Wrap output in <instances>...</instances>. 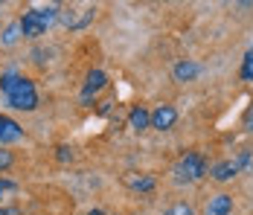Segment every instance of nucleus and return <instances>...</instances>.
<instances>
[{"mask_svg": "<svg viewBox=\"0 0 253 215\" xmlns=\"http://www.w3.org/2000/svg\"><path fill=\"white\" fill-rule=\"evenodd\" d=\"M242 122H245V131H253V105L245 111V120Z\"/></svg>", "mask_w": 253, "mask_h": 215, "instance_id": "obj_21", "label": "nucleus"}, {"mask_svg": "<svg viewBox=\"0 0 253 215\" xmlns=\"http://www.w3.org/2000/svg\"><path fill=\"white\" fill-rule=\"evenodd\" d=\"M177 125V108L175 105H157L152 111V128L154 131H172Z\"/></svg>", "mask_w": 253, "mask_h": 215, "instance_id": "obj_4", "label": "nucleus"}, {"mask_svg": "<svg viewBox=\"0 0 253 215\" xmlns=\"http://www.w3.org/2000/svg\"><path fill=\"white\" fill-rule=\"evenodd\" d=\"M239 79H242V82H253V49H251V52H245V58H242Z\"/></svg>", "mask_w": 253, "mask_h": 215, "instance_id": "obj_14", "label": "nucleus"}, {"mask_svg": "<svg viewBox=\"0 0 253 215\" xmlns=\"http://www.w3.org/2000/svg\"><path fill=\"white\" fill-rule=\"evenodd\" d=\"M239 172H242V169L236 166V160L227 157V160H215V163L210 166V177H212L215 183H230L233 177H239Z\"/></svg>", "mask_w": 253, "mask_h": 215, "instance_id": "obj_7", "label": "nucleus"}, {"mask_svg": "<svg viewBox=\"0 0 253 215\" xmlns=\"http://www.w3.org/2000/svg\"><path fill=\"white\" fill-rule=\"evenodd\" d=\"M12 166H15V154L9 148H0V172H9Z\"/></svg>", "mask_w": 253, "mask_h": 215, "instance_id": "obj_18", "label": "nucleus"}, {"mask_svg": "<svg viewBox=\"0 0 253 215\" xmlns=\"http://www.w3.org/2000/svg\"><path fill=\"white\" fill-rule=\"evenodd\" d=\"M21 140H24V128L12 117H0V148H6L12 143H21Z\"/></svg>", "mask_w": 253, "mask_h": 215, "instance_id": "obj_9", "label": "nucleus"}, {"mask_svg": "<svg viewBox=\"0 0 253 215\" xmlns=\"http://www.w3.org/2000/svg\"><path fill=\"white\" fill-rule=\"evenodd\" d=\"M128 128H131V131H137V134L149 131V128H152V111H149V108H143V105L131 108V114H128Z\"/></svg>", "mask_w": 253, "mask_h": 215, "instance_id": "obj_12", "label": "nucleus"}, {"mask_svg": "<svg viewBox=\"0 0 253 215\" xmlns=\"http://www.w3.org/2000/svg\"><path fill=\"white\" fill-rule=\"evenodd\" d=\"M55 160L58 163H73V148L70 145H58L55 148Z\"/></svg>", "mask_w": 253, "mask_h": 215, "instance_id": "obj_19", "label": "nucleus"}, {"mask_svg": "<svg viewBox=\"0 0 253 215\" xmlns=\"http://www.w3.org/2000/svg\"><path fill=\"white\" fill-rule=\"evenodd\" d=\"M163 215H198L189 204H183V201H177V204H172V207H166L163 210Z\"/></svg>", "mask_w": 253, "mask_h": 215, "instance_id": "obj_16", "label": "nucleus"}, {"mask_svg": "<svg viewBox=\"0 0 253 215\" xmlns=\"http://www.w3.org/2000/svg\"><path fill=\"white\" fill-rule=\"evenodd\" d=\"M233 207H236L233 195L230 192H218V195H212L207 201V215H233Z\"/></svg>", "mask_w": 253, "mask_h": 215, "instance_id": "obj_11", "label": "nucleus"}, {"mask_svg": "<svg viewBox=\"0 0 253 215\" xmlns=\"http://www.w3.org/2000/svg\"><path fill=\"white\" fill-rule=\"evenodd\" d=\"M123 183L131 192H154V186H157V180L146 172H128V174H123Z\"/></svg>", "mask_w": 253, "mask_h": 215, "instance_id": "obj_10", "label": "nucleus"}, {"mask_svg": "<svg viewBox=\"0 0 253 215\" xmlns=\"http://www.w3.org/2000/svg\"><path fill=\"white\" fill-rule=\"evenodd\" d=\"M201 76V64L195 58H180L175 67H172V79L177 85H186V82H195Z\"/></svg>", "mask_w": 253, "mask_h": 215, "instance_id": "obj_6", "label": "nucleus"}, {"mask_svg": "<svg viewBox=\"0 0 253 215\" xmlns=\"http://www.w3.org/2000/svg\"><path fill=\"white\" fill-rule=\"evenodd\" d=\"M12 189H18V183H15V180H0V201H3V195H6V192H12Z\"/></svg>", "mask_w": 253, "mask_h": 215, "instance_id": "obj_20", "label": "nucleus"}, {"mask_svg": "<svg viewBox=\"0 0 253 215\" xmlns=\"http://www.w3.org/2000/svg\"><path fill=\"white\" fill-rule=\"evenodd\" d=\"M18 38H21V26H18V21H15V24H9L6 29H3V38H0V41H3L6 47H12Z\"/></svg>", "mask_w": 253, "mask_h": 215, "instance_id": "obj_15", "label": "nucleus"}, {"mask_svg": "<svg viewBox=\"0 0 253 215\" xmlns=\"http://www.w3.org/2000/svg\"><path fill=\"white\" fill-rule=\"evenodd\" d=\"M105 85H108V76H105L102 70H90L87 76H84V85H82L79 102H82V105H87V102L99 93V90H105Z\"/></svg>", "mask_w": 253, "mask_h": 215, "instance_id": "obj_5", "label": "nucleus"}, {"mask_svg": "<svg viewBox=\"0 0 253 215\" xmlns=\"http://www.w3.org/2000/svg\"><path fill=\"white\" fill-rule=\"evenodd\" d=\"M21 82H24V76H21V73H15V70L3 73V76H0V93L9 96L15 87H18V85H21Z\"/></svg>", "mask_w": 253, "mask_h": 215, "instance_id": "obj_13", "label": "nucleus"}, {"mask_svg": "<svg viewBox=\"0 0 253 215\" xmlns=\"http://www.w3.org/2000/svg\"><path fill=\"white\" fill-rule=\"evenodd\" d=\"M0 215H18L15 207H0Z\"/></svg>", "mask_w": 253, "mask_h": 215, "instance_id": "obj_22", "label": "nucleus"}, {"mask_svg": "<svg viewBox=\"0 0 253 215\" xmlns=\"http://www.w3.org/2000/svg\"><path fill=\"white\" fill-rule=\"evenodd\" d=\"M233 160H236V166L245 172V169L251 166V160H253V151H251V148H242V151H239V154H236Z\"/></svg>", "mask_w": 253, "mask_h": 215, "instance_id": "obj_17", "label": "nucleus"}, {"mask_svg": "<svg viewBox=\"0 0 253 215\" xmlns=\"http://www.w3.org/2000/svg\"><path fill=\"white\" fill-rule=\"evenodd\" d=\"M67 29H84L87 24H93L96 18V6H84V9H70L67 15H61Z\"/></svg>", "mask_w": 253, "mask_h": 215, "instance_id": "obj_8", "label": "nucleus"}, {"mask_svg": "<svg viewBox=\"0 0 253 215\" xmlns=\"http://www.w3.org/2000/svg\"><path fill=\"white\" fill-rule=\"evenodd\" d=\"M175 174L177 180H186V183H198L210 174V160L204 157L201 151H186L180 160L175 163Z\"/></svg>", "mask_w": 253, "mask_h": 215, "instance_id": "obj_2", "label": "nucleus"}, {"mask_svg": "<svg viewBox=\"0 0 253 215\" xmlns=\"http://www.w3.org/2000/svg\"><path fill=\"white\" fill-rule=\"evenodd\" d=\"M87 215H108V213H102V210H90Z\"/></svg>", "mask_w": 253, "mask_h": 215, "instance_id": "obj_23", "label": "nucleus"}, {"mask_svg": "<svg viewBox=\"0 0 253 215\" xmlns=\"http://www.w3.org/2000/svg\"><path fill=\"white\" fill-rule=\"evenodd\" d=\"M58 18H61V9H58V6H41V9L24 12L21 21H18V26H21V35H24V38H32V41H35V38H41Z\"/></svg>", "mask_w": 253, "mask_h": 215, "instance_id": "obj_1", "label": "nucleus"}, {"mask_svg": "<svg viewBox=\"0 0 253 215\" xmlns=\"http://www.w3.org/2000/svg\"><path fill=\"white\" fill-rule=\"evenodd\" d=\"M6 105L9 108H15V111H35L38 108V90H35V85H32V79H24L12 93L6 96Z\"/></svg>", "mask_w": 253, "mask_h": 215, "instance_id": "obj_3", "label": "nucleus"}]
</instances>
